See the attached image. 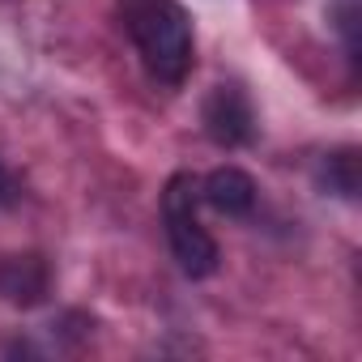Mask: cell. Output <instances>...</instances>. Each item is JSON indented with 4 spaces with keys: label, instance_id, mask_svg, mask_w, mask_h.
Masks as SVG:
<instances>
[{
    "label": "cell",
    "instance_id": "obj_7",
    "mask_svg": "<svg viewBox=\"0 0 362 362\" xmlns=\"http://www.w3.org/2000/svg\"><path fill=\"white\" fill-rule=\"evenodd\" d=\"M13 201H18V184H13L9 166L0 162V209H5V205H13Z\"/></svg>",
    "mask_w": 362,
    "mask_h": 362
},
{
    "label": "cell",
    "instance_id": "obj_6",
    "mask_svg": "<svg viewBox=\"0 0 362 362\" xmlns=\"http://www.w3.org/2000/svg\"><path fill=\"white\" fill-rule=\"evenodd\" d=\"M320 188L332 197H358V149H332L320 162Z\"/></svg>",
    "mask_w": 362,
    "mask_h": 362
},
{
    "label": "cell",
    "instance_id": "obj_4",
    "mask_svg": "<svg viewBox=\"0 0 362 362\" xmlns=\"http://www.w3.org/2000/svg\"><path fill=\"white\" fill-rule=\"evenodd\" d=\"M52 290V269L43 256H5L0 260V298H9L13 307H35Z\"/></svg>",
    "mask_w": 362,
    "mask_h": 362
},
{
    "label": "cell",
    "instance_id": "obj_3",
    "mask_svg": "<svg viewBox=\"0 0 362 362\" xmlns=\"http://www.w3.org/2000/svg\"><path fill=\"white\" fill-rule=\"evenodd\" d=\"M201 124H205V136L214 145L239 149L256 132V107H252L243 86H214L205 107H201Z\"/></svg>",
    "mask_w": 362,
    "mask_h": 362
},
{
    "label": "cell",
    "instance_id": "obj_1",
    "mask_svg": "<svg viewBox=\"0 0 362 362\" xmlns=\"http://www.w3.org/2000/svg\"><path fill=\"white\" fill-rule=\"evenodd\" d=\"M119 22L158 81L179 86L188 77L197 43H192V18L179 0H124Z\"/></svg>",
    "mask_w": 362,
    "mask_h": 362
},
{
    "label": "cell",
    "instance_id": "obj_2",
    "mask_svg": "<svg viewBox=\"0 0 362 362\" xmlns=\"http://www.w3.org/2000/svg\"><path fill=\"white\" fill-rule=\"evenodd\" d=\"M201 184H197V175L188 170H179L170 175V184L162 192V222H166V239H170V252L179 260V269H184L188 277H209L218 273V243L214 235L201 226Z\"/></svg>",
    "mask_w": 362,
    "mask_h": 362
},
{
    "label": "cell",
    "instance_id": "obj_5",
    "mask_svg": "<svg viewBox=\"0 0 362 362\" xmlns=\"http://www.w3.org/2000/svg\"><path fill=\"white\" fill-rule=\"evenodd\" d=\"M201 201L222 218H247L256 209V179L239 166H218L214 175H205Z\"/></svg>",
    "mask_w": 362,
    "mask_h": 362
}]
</instances>
